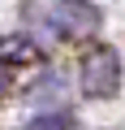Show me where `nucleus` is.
Masks as SVG:
<instances>
[{
    "label": "nucleus",
    "instance_id": "f257e3e1",
    "mask_svg": "<svg viewBox=\"0 0 125 130\" xmlns=\"http://www.w3.org/2000/svg\"><path fill=\"white\" fill-rule=\"evenodd\" d=\"M82 91L91 100H112L121 91V56L112 48H91L82 61Z\"/></svg>",
    "mask_w": 125,
    "mask_h": 130
},
{
    "label": "nucleus",
    "instance_id": "f03ea898",
    "mask_svg": "<svg viewBox=\"0 0 125 130\" xmlns=\"http://www.w3.org/2000/svg\"><path fill=\"white\" fill-rule=\"evenodd\" d=\"M47 30L56 35H95L99 30V9L91 0H56L47 13Z\"/></svg>",
    "mask_w": 125,
    "mask_h": 130
},
{
    "label": "nucleus",
    "instance_id": "7ed1b4c3",
    "mask_svg": "<svg viewBox=\"0 0 125 130\" xmlns=\"http://www.w3.org/2000/svg\"><path fill=\"white\" fill-rule=\"evenodd\" d=\"M0 61L30 65V61H39V43H30V35H5L0 39Z\"/></svg>",
    "mask_w": 125,
    "mask_h": 130
},
{
    "label": "nucleus",
    "instance_id": "20e7f679",
    "mask_svg": "<svg viewBox=\"0 0 125 130\" xmlns=\"http://www.w3.org/2000/svg\"><path fill=\"white\" fill-rule=\"evenodd\" d=\"M73 126V117L65 113V108H47V113H39V117H30L22 130H69Z\"/></svg>",
    "mask_w": 125,
    "mask_h": 130
},
{
    "label": "nucleus",
    "instance_id": "39448f33",
    "mask_svg": "<svg viewBox=\"0 0 125 130\" xmlns=\"http://www.w3.org/2000/svg\"><path fill=\"white\" fill-rule=\"evenodd\" d=\"M5 87H9V78H5V65H0V95H5Z\"/></svg>",
    "mask_w": 125,
    "mask_h": 130
}]
</instances>
